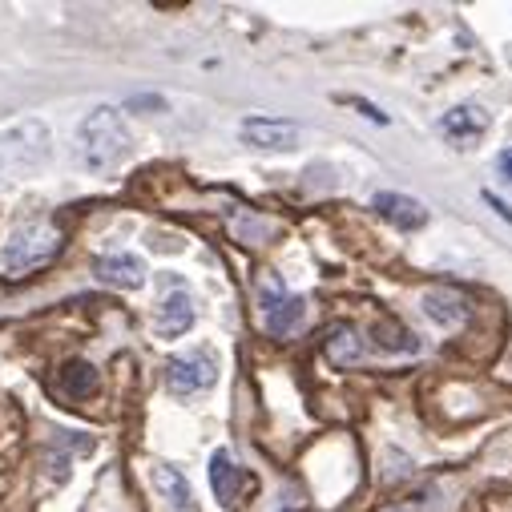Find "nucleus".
I'll list each match as a JSON object with an SVG mask.
<instances>
[{
    "mask_svg": "<svg viewBox=\"0 0 512 512\" xmlns=\"http://www.w3.org/2000/svg\"><path fill=\"white\" fill-rule=\"evenodd\" d=\"M130 154V130L117 109L97 105L93 113H85V121L77 125V158L89 170H109Z\"/></svg>",
    "mask_w": 512,
    "mask_h": 512,
    "instance_id": "nucleus-1",
    "label": "nucleus"
},
{
    "mask_svg": "<svg viewBox=\"0 0 512 512\" xmlns=\"http://www.w3.org/2000/svg\"><path fill=\"white\" fill-rule=\"evenodd\" d=\"M49 158V130L41 121H17L0 134V178H21L41 170Z\"/></svg>",
    "mask_w": 512,
    "mask_h": 512,
    "instance_id": "nucleus-2",
    "label": "nucleus"
},
{
    "mask_svg": "<svg viewBox=\"0 0 512 512\" xmlns=\"http://www.w3.org/2000/svg\"><path fill=\"white\" fill-rule=\"evenodd\" d=\"M57 250H61L57 226H49V222H29V226H21V230L9 238L5 254H0V263H5V271H33V267H45Z\"/></svg>",
    "mask_w": 512,
    "mask_h": 512,
    "instance_id": "nucleus-3",
    "label": "nucleus"
},
{
    "mask_svg": "<svg viewBox=\"0 0 512 512\" xmlns=\"http://www.w3.org/2000/svg\"><path fill=\"white\" fill-rule=\"evenodd\" d=\"M259 303H263V327H267L275 339L295 335V331L303 327V319H307V303H303L299 295L283 291L279 279H263V287H259Z\"/></svg>",
    "mask_w": 512,
    "mask_h": 512,
    "instance_id": "nucleus-4",
    "label": "nucleus"
},
{
    "mask_svg": "<svg viewBox=\"0 0 512 512\" xmlns=\"http://www.w3.org/2000/svg\"><path fill=\"white\" fill-rule=\"evenodd\" d=\"M218 379V363L210 351H190V355H174L166 367V383L174 396H194L206 392L210 383Z\"/></svg>",
    "mask_w": 512,
    "mask_h": 512,
    "instance_id": "nucleus-5",
    "label": "nucleus"
},
{
    "mask_svg": "<svg viewBox=\"0 0 512 512\" xmlns=\"http://www.w3.org/2000/svg\"><path fill=\"white\" fill-rule=\"evenodd\" d=\"M242 138L259 150H295L299 125L283 121V117H250V121H242Z\"/></svg>",
    "mask_w": 512,
    "mask_h": 512,
    "instance_id": "nucleus-6",
    "label": "nucleus"
},
{
    "mask_svg": "<svg viewBox=\"0 0 512 512\" xmlns=\"http://www.w3.org/2000/svg\"><path fill=\"white\" fill-rule=\"evenodd\" d=\"M97 279L105 287H117V291H138L146 283V263L130 250H117V254L97 259Z\"/></svg>",
    "mask_w": 512,
    "mask_h": 512,
    "instance_id": "nucleus-7",
    "label": "nucleus"
},
{
    "mask_svg": "<svg viewBox=\"0 0 512 512\" xmlns=\"http://www.w3.org/2000/svg\"><path fill=\"white\" fill-rule=\"evenodd\" d=\"M424 315H428L436 327H460V323H468L472 307H468V299H464L456 287H432V291L424 295Z\"/></svg>",
    "mask_w": 512,
    "mask_h": 512,
    "instance_id": "nucleus-8",
    "label": "nucleus"
},
{
    "mask_svg": "<svg viewBox=\"0 0 512 512\" xmlns=\"http://www.w3.org/2000/svg\"><path fill=\"white\" fill-rule=\"evenodd\" d=\"M440 130H444V138H452L456 146H472V142L484 138L488 117H484L476 105H460V109H452V113L440 121Z\"/></svg>",
    "mask_w": 512,
    "mask_h": 512,
    "instance_id": "nucleus-9",
    "label": "nucleus"
},
{
    "mask_svg": "<svg viewBox=\"0 0 512 512\" xmlns=\"http://www.w3.org/2000/svg\"><path fill=\"white\" fill-rule=\"evenodd\" d=\"M375 210L388 218V222H396L400 230H420L424 222H428V210L416 202V198H408V194H375Z\"/></svg>",
    "mask_w": 512,
    "mask_h": 512,
    "instance_id": "nucleus-10",
    "label": "nucleus"
},
{
    "mask_svg": "<svg viewBox=\"0 0 512 512\" xmlns=\"http://www.w3.org/2000/svg\"><path fill=\"white\" fill-rule=\"evenodd\" d=\"M154 327H158V335H166V339L186 335V331L194 327V299H190L186 291H174V295H170V299L158 307Z\"/></svg>",
    "mask_w": 512,
    "mask_h": 512,
    "instance_id": "nucleus-11",
    "label": "nucleus"
},
{
    "mask_svg": "<svg viewBox=\"0 0 512 512\" xmlns=\"http://www.w3.org/2000/svg\"><path fill=\"white\" fill-rule=\"evenodd\" d=\"M210 484H214V496H218L226 508L238 504V492H242L246 476H242V468L230 460V452H214V456H210Z\"/></svg>",
    "mask_w": 512,
    "mask_h": 512,
    "instance_id": "nucleus-12",
    "label": "nucleus"
},
{
    "mask_svg": "<svg viewBox=\"0 0 512 512\" xmlns=\"http://www.w3.org/2000/svg\"><path fill=\"white\" fill-rule=\"evenodd\" d=\"M154 488L178 508V512H194V492H190V480L174 468V464H154Z\"/></svg>",
    "mask_w": 512,
    "mask_h": 512,
    "instance_id": "nucleus-13",
    "label": "nucleus"
},
{
    "mask_svg": "<svg viewBox=\"0 0 512 512\" xmlns=\"http://www.w3.org/2000/svg\"><path fill=\"white\" fill-rule=\"evenodd\" d=\"M57 383H61V392L69 400H89L97 392V367L85 363V359H73V363H65V371H61Z\"/></svg>",
    "mask_w": 512,
    "mask_h": 512,
    "instance_id": "nucleus-14",
    "label": "nucleus"
},
{
    "mask_svg": "<svg viewBox=\"0 0 512 512\" xmlns=\"http://www.w3.org/2000/svg\"><path fill=\"white\" fill-rule=\"evenodd\" d=\"M327 359L335 367H355L363 359V339L351 331V327H335L327 331Z\"/></svg>",
    "mask_w": 512,
    "mask_h": 512,
    "instance_id": "nucleus-15",
    "label": "nucleus"
},
{
    "mask_svg": "<svg viewBox=\"0 0 512 512\" xmlns=\"http://www.w3.org/2000/svg\"><path fill=\"white\" fill-rule=\"evenodd\" d=\"M383 347H392V351H416V339L404 327H383Z\"/></svg>",
    "mask_w": 512,
    "mask_h": 512,
    "instance_id": "nucleus-16",
    "label": "nucleus"
},
{
    "mask_svg": "<svg viewBox=\"0 0 512 512\" xmlns=\"http://www.w3.org/2000/svg\"><path fill=\"white\" fill-rule=\"evenodd\" d=\"M496 170L512 182V150H500V154H496Z\"/></svg>",
    "mask_w": 512,
    "mask_h": 512,
    "instance_id": "nucleus-17",
    "label": "nucleus"
},
{
    "mask_svg": "<svg viewBox=\"0 0 512 512\" xmlns=\"http://www.w3.org/2000/svg\"><path fill=\"white\" fill-rule=\"evenodd\" d=\"M392 512H400V508H392Z\"/></svg>",
    "mask_w": 512,
    "mask_h": 512,
    "instance_id": "nucleus-18",
    "label": "nucleus"
}]
</instances>
